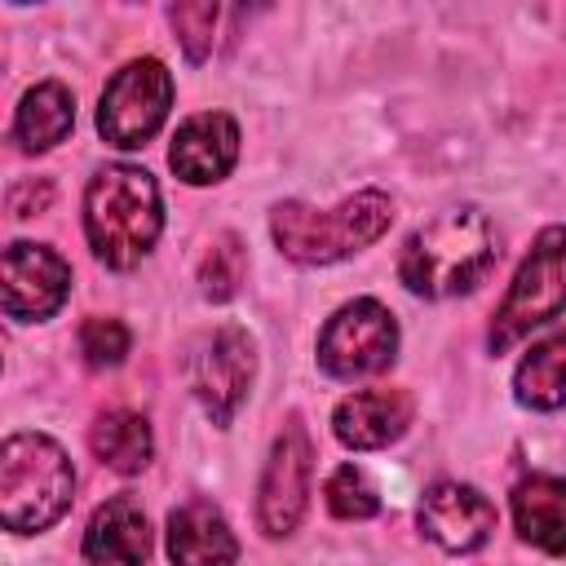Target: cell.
<instances>
[{
	"instance_id": "obj_1",
	"label": "cell",
	"mask_w": 566,
	"mask_h": 566,
	"mask_svg": "<svg viewBox=\"0 0 566 566\" xmlns=\"http://www.w3.org/2000/svg\"><path fill=\"white\" fill-rule=\"evenodd\" d=\"M500 261L495 226L478 208H451L420 226L398 252V279L411 296L447 301L473 292Z\"/></svg>"
},
{
	"instance_id": "obj_2",
	"label": "cell",
	"mask_w": 566,
	"mask_h": 566,
	"mask_svg": "<svg viewBox=\"0 0 566 566\" xmlns=\"http://www.w3.org/2000/svg\"><path fill=\"white\" fill-rule=\"evenodd\" d=\"M164 230V199L146 168L111 164L84 190V234L102 265L133 270Z\"/></svg>"
},
{
	"instance_id": "obj_3",
	"label": "cell",
	"mask_w": 566,
	"mask_h": 566,
	"mask_svg": "<svg viewBox=\"0 0 566 566\" xmlns=\"http://www.w3.org/2000/svg\"><path fill=\"white\" fill-rule=\"evenodd\" d=\"M394 226V203L380 190H358L336 208H310L301 199L274 203L270 234L274 248L296 265H332L371 248Z\"/></svg>"
},
{
	"instance_id": "obj_4",
	"label": "cell",
	"mask_w": 566,
	"mask_h": 566,
	"mask_svg": "<svg viewBox=\"0 0 566 566\" xmlns=\"http://www.w3.org/2000/svg\"><path fill=\"white\" fill-rule=\"evenodd\" d=\"M75 495V469L66 451L44 433H13L0 447V522L13 535L53 526Z\"/></svg>"
},
{
	"instance_id": "obj_5",
	"label": "cell",
	"mask_w": 566,
	"mask_h": 566,
	"mask_svg": "<svg viewBox=\"0 0 566 566\" xmlns=\"http://www.w3.org/2000/svg\"><path fill=\"white\" fill-rule=\"evenodd\" d=\"M562 310H566V226H548L531 243L526 261L517 265L509 292L491 318V332H486L491 354L513 349L522 336H531Z\"/></svg>"
},
{
	"instance_id": "obj_6",
	"label": "cell",
	"mask_w": 566,
	"mask_h": 566,
	"mask_svg": "<svg viewBox=\"0 0 566 566\" xmlns=\"http://www.w3.org/2000/svg\"><path fill=\"white\" fill-rule=\"evenodd\" d=\"M168 106H172L168 66L159 57H137L106 80L97 102V133L119 150H137L159 133Z\"/></svg>"
},
{
	"instance_id": "obj_7",
	"label": "cell",
	"mask_w": 566,
	"mask_h": 566,
	"mask_svg": "<svg viewBox=\"0 0 566 566\" xmlns=\"http://www.w3.org/2000/svg\"><path fill=\"white\" fill-rule=\"evenodd\" d=\"M398 354V323L394 314L371 301H345L318 332V367L332 380H363L394 363Z\"/></svg>"
},
{
	"instance_id": "obj_8",
	"label": "cell",
	"mask_w": 566,
	"mask_h": 566,
	"mask_svg": "<svg viewBox=\"0 0 566 566\" xmlns=\"http://www.w3.org/2000/svg\"><path fill=\"white\" fill-rule=\"evenodd\" d=\"M310 473H314V447L301 424V416H287L279 438L270 442V460L261 469L256 486V522L265 535H292L310 504Z\"/></svg>"
},
{
	"instance_id": "obj_9",
	"label": "cell",
	"mask_w": 566,
	"mask_h": 566,
	"mask_svg": "<svg viewBox=\"0 0 566 566\" xmlns=\"http://www.w3.org/2000/svg\"><path fill=\"white\" fill-rule=\"evenodd\" d=\"M71 292V265L44 243H9L0 261V305L18 323H44Z\"/></svg>"
},
{
	"instance_id": "obj_10",
	"label": "cell",
	"mask_w": 566,
	"mask_h": 566,
	"mask_svg": "<svg viewBox=\"0 0 566 566\" xmlns=\"http://www.w3.org/2000/svg\"><path fill=\"white\" fill-rule=\"evenodd\" d=\"M252 376H256V349L252 336L234 323L217 327V336L203 345L199 363H195V398L208 411L212 424H230L234 411L248 402L252 394Z\"/></svg>"
},
{
	"instance_id": "obj_11",
	"label": "cell",
	"mask_w": 566,
	"mask_h": 566,
	"mask_svg": "<svg viewBox=\"0 0 566 566\" xmlns=\"http://www.w3.org/2000/svg\"><path fill=\"white\" fill-rule=\"evenodd\" d=\"M416 517L442 553H478L495 531V504L469 482H433Z\"/></svg>"
},
{
	"instance_id": "obj_12",
	"label": "cell",
	"mask_w": 566,
	"mask_h": 566,
	"mask_svg": "<svg viewBox=\"0 0 566 566\" xmlns=\"http://www.w3.org/2000/svg\"><path fill=\"white\" fill-rule=\"evenodd\" d=\"M239 159V124L226 111H199L172 133L168 164L186 186H212L230 177Z\"/></svg>"
},
{
	"instance_id": "obj_13",
	"label": "cell",
	"mask_w": 566,
	"mask_h": 566,
	"mask_svg": "<svg viewBox=\"0 0 566 566\" xmlns=\"http://www.w3.org/2000/svg\"><path fill=\"white\" fill-rule=\"evenodd\" d=\"M411 424V398L402 389H358L336 402L332 433L349 451H380L398 442Z\"/></svg>"
},
{
	"instance_id": "obj_14",
	"label": "cell",
	"mask_w": 566,
	"mask_h": 566,
	"mask_svg": "<svg viewBox=\"0 0 566 566\" xmlns=\"http://www.w3.org/2000/svg\"><path fill=\"white\" fill-rule=\"evenodd\" d=\"M150 526L133 495H111L84 526V562L93 566H146Z\"/></svg>"
},
{
	"instance_id": "obj_15",
	"label": "cell",
	"mask_w": 566,
	"mask_h": 566,
	"mask_svg": "<svg viewBox=\"0 0 566 566\" xmlns=\"http://www.w3.org/2000/svg\"><path fill=\"white\" fill-rule=\"evenodd\" d=\"M168 557L172 566H234L239 539L217 504L186 500L168 513Z\"/></svg>"
},
{
	"instance_id": "obj_16",
	"label": "cell",
	"mask_w": 566,
	"mask_h": 566,
	"mask_svg": "<svg viewBox=\"0 0 566 566\" xmlns=\"http://www.w3.org/2000/svg\"><path fill=\"white\" fill-rule=\"evenodd\" d=\"M513 526L531 548L562 557L566 553V478H553V473L522 478L513 486Z\"/></svg>"
},
{
	"instance_id": "obj_17",
	"label": "cell",
	"mask_w": 566,
	"mask_h": 566,
	"mask_svg": "<svg viewBox=\"0 0 566 566\" xmlns=\"http://www.w3.org/2000/svg\"><path fill=\"white\" fill-rule=\"evenodd\" d=\"M71 124H75V97H71V88L57 84V80H44V84L27 88L22 102H18L13 142L35 155V150L57 146L71 133Z\"/></svg>"
},
{
	"instance_id": "obj_18",
	"label": "cell",
	"mask_w": 566,
	"mask_h": 566,
	"mask_svg": "<svg viewBox=\"0 0 566 566\" xmlns=\"http://www.w3.org/2000/svg\"><path fill=\"white\" fill-rule=\"evenodd\" d=\"M513 398L531 411L566 407V332H553L548 340L531 345V354L513 371Z\"/></svg>"
},
{
	"instance_id": "obj_19",
	"label": "cell",
	"mask_w": 566,
	"mask_h": 566,
	"mask_svg": "<svg viewBox=\"0 0 566 566\" xmlns=\"http://www.w3.org/2000/svg\"><path fill=\"white\" fill-rule=\"evenodd\" d=\"M88 447H93V455L106 469H115L124 478L142 473L150 464V455H155L150 424L137 411H106V416H97V424L88 433Z\"/></svg>"
},
{
	"instance_id": "obj_20",
	"label": "cell",
	"mask_w": 566,
	"mask_h": 566,
	"mask_svg": "<svg viewBox=\"0 0 566 566\" xmlns=\"http://www.w3.org/2000/svg\"><path fill=\"white\" fill-rule=\"evenodd\" d=\"M323 495H327L332 517H340V522H367V517L380 513V491H376V482L358 464H340L327 478Z\"/></svg>"
},
{
	"instance_id": "obj_21",
	"label": "cell",
	"mask_w": 566,
	"mask_h": 566,
	"mask_svg": "<svg viewBox=\"0 0 566 566\" xmlns=\"http://www.w3.org/2000/svg\"><path fill=\"white\" fill-rule=\"evenodd\" d=\"M243 270H248V256H243V243L234 234H221L203 261H199V292L208 301H230L243 283Z\"/></svg>"
},
{
	"instance_id": "obj_22",
	"label": "cell",
	"mask_w": 566,
	"mask_h": 566,
	"mask_svg": "<svg viewBox=\"0 0 566 566\" xmlns=\"http://www.w3.org/2000/svg\"><path fill=\"white\" fill-rule=\"evenodd\" d=\"M80 354L88 367H119L128 354V327L119 318H84L80 323Z\"/></svg>"
},
{
	"instance_id": "obj_23",
	"label": "cell",
	"mask_w": 566,
	"mask_h": 566,
	"mask_svg": "<svg viewBox=\"0 0 566 566\" xmlns=\"http://www.w3.org/2000/svg\"><path fill=\"white\" fill-rule=\"evenodd\" d=\"M168 18H172V31H177L186 57H190V62H203V57L212 53V40H217L212 31H217L221 9H217V4H172Z\"/></svg>"
}]
</instances>
